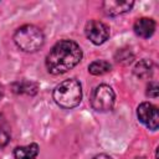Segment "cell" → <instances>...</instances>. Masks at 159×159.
I'll return each mask as SVG.
<instances>
[{
    "label": "cell",
    "instance_id": "obj_13",
    "mask_svg": "<svg viewBox=\"0 0 159 159\" xmlns=\"http://www.w3.org/2000/svg\"><path fill=\"white\" fill-rule=\"evenodd\" d=\"M158 93H159V86L157 82H149L148 87H147V96L149 97H153V98H157L158 97Z\"/></svg>",
    "mask_w": 159,
    "mask_h": 159
},
{
    "label": "cell",
    "instance_id": "obj_5",
    "mask_svg": "<svg viewBox=\"0 0 159 159\" xmlns=\"http://www.w3.org/2000/svg\"><path fill=\"white\" fill-rule=\"evenodd\" d=\"M87 39L94 45H102L109 37V27L99 20H89L84 26Z\"/></svg>",
    "mask_w": 159,
    "mask_h": 159
},
{
    "label": "cell",
    "instance_id": "obj_14",
    "mask_svg": "<svg viewBox=\"0 0 159 159\" xmlns=\"http://www.w3.org/2000/svg\"><path fill=\"white\" fill-rule=\"evenodd\" d=\"M10 140V134L6 129L4 128H0V148L5 147Z\"/></svg>",
    "mask_w": 159,
    "mask_h": 159
},
{
    "label": "cell",
    "instance_id": "obj_10",
    "mask_svg": "<svg viewBox=\"0 0 159 159\" xmlns=\"http://www.w3.org/2000/svg\"><path fill=\"white\" fill-rule=\"evenodd\" d=\"M153 70H154L153 62H152L150 60L144 58V60L139 61V62L135 65L133 72H134V75H135L137 77H139V78H148V77L152 76Z\"/></svg>",
    "mask_w": 159,
    "mask_h": 159
},
{
    "label": "cell",
    "instance_id": "obj_11",
    "mask_svg": "<svg viewBox=\"0 0 159 159\" xmlns=\"http://www.w3.org/2000/svg\"><path fill=\"white\" fill-rule=\"evenodd\" d=\"M112 68L111 63L104 61V60H97V61H93L89 66H88V71L89 73L94 75V76H102L107 72H109Z\"/></svg>",
    "mask_w": 159,
    "mask_h": 159
},
{
    "label": "cell",
    "instance_id": "obj_7",
    "mask_svg": "<svg viewBox=\"0 0 159 159\" xmlns=\"http://www.w3.org/2000/svg\"><path fill=\"white\" fill-rule=\"evenodd\" d=\"M134 5L133 1H118V0H107L102 4L104 12L109 16H116L123 12H127Z\"/></svg>",
    "mask_w": 159,
    "mask_h": 159
},
{
    "label": "cell",
    "instance_id": "obj_3",
    "mask_svg": "<svg viewBox=\"0 0 159 159\" xmlns=\"http://www.w3.org/2000/svg\"><path fill=\"white\" fill-rule=\"evenodd\" d=\"M14 41L17 47L25 52H35L45 42L43 32L35 25H24L16 30Z\"/></svg>",
    "mask_w": 159,
    "mask_h": 159
},
{
    "label": "cell",
    "instance_id": "obj_12",
    "mask_svg": "<svg viewBox=\"0 0 159 159\" xmlns=\"http://www.w3.org/2000/svg\"><path fill=\"white\" fill-rule=\"evenodd\" d=\"M36 91H37V84L32 82H17L14 84V92L16 93L35 94Z\"/></svg>",
    "mask_w": 159,
    "mask_h": 159
},
{
    "label": "cell",
    "instance_id": "obj_15",
    "mask_svg": "<svg viewBox=\"0 0 159 159\" xmlns=\"http://www.w3.org/2000/svg\"><path fill=\"white\" fill-rule=\"evenodd\" d=\"M93 159H112L109 155H107V154H98V155H96Z\"/></svg>",
    "mask_w": 159,
    "mask_h": 159
},
{
    "label": "cell",
    "instance_id": "obj_1",
    "mask_svg": "<svg viewBox=\"0 0 159 159\" xmlns=\"http://www.w3.org/2000/svg\"><path fill=\"white\" fill-rule=\"evenodd\" d=\"M82 58L81 47L71 40L58 41L46 56L47 71L52 75H62L73 68Z\"/></svg>",
    "mask_w": 159,
    "mask_h": 159
},
{
    "label": "cell",
    "instance_id": "obj_9",
    "mask_svg": "<svg viewBox=\"0 0 159 159\" xmlns=\"http://www.w3.org/2000/svg\"><path fill=\"white\" fill-rule=\"evenodd\" d=\"M39 154V145L36 143L17 147L14 150V159H35Z\"/></svg>",
    "mask_w": 159,
    "mask_h": 159
},
{
    "label": "cell",
    "instance_id": "obj_2",
    "mask_svg": "<svg viewBox=\"0 0 159 159\" xmlns=\"http://www.w3.org/2000/svg\"><path fill=\"white\" fill-rule=\"evenodd\" d=\"M53 99L62 108H73L78 106L82 99L81 83L75 78L61 82L53 89Z\"/></svg>",
    "mask_w": 159,
    "mask_h": 159
},
{
    "label": "cell",
    "instance_id": "obj_4",
    "mask_svg": "<svg viewBox=\"0 0 159 159\" xmlns=\"http://www.w3.org/2000/svg\"><path fill=\"white\" fill-rule=\"evenodd\" d=\"M116 94L112 89V87L107 84H99L94 88L92 97H91V104L93 109L98 112H107L111 111L114 106Z\"/></svg>",
    "mask_w": 159,
    "mask_h": 159
},
{
    "label": "cell",
    "instance_id": "obj_17",
    "mask_svg": "<svg viewBox=\"0 0 159 159\" xmlns=\"http://www.w3.org/2000/svg\"><path fill=\"white\" fill-rule=\"evenodd\" d=\"M134 159H147V158H144V157H137V158H134Z\"/></svg>",
    "mask_w": 159,
    "mask_h": 159
},
{
    "label": "cell",
    "instance_id": "obj_16",
    "mask_svg": "<svg viewBox=\"0 0 159 159\" xmlns=\"http://www.w3.org/2000/svg\"><path fill=\"white\" fill-rule=\"evenodd\" d=\"M4 96V88H2V86H0V98Z\"/></svg>",
    "mask_w": 159,
    "mask_h": 159
},
{
    "label": "cell",
    "instance_id": "obj_6",
    "mask_svg": "<svg viewBox=\"0 0 159 159\" xmlns=\"http://www.w3.org/2000/svg\"><path fill=\"white\" fill-rule=\"evenodd\" d=\"M137 116L138 119L145 124L149 129L152 130H157L158 125H159V113H158V108L149 103V102H143L139 104L138 109H137Z\"/></svg>",
    "mask_w": 159,
    "mask_h": 159
},
{
    "label": "cell",
    "instance_id": "obj_8",
    "mask_svg": "<svg viewBox=\"0 0 159 159\" xmlns=\"http://www.w3.org/2000/svg\"><path fill=\"white\" fill-rule=\"evenodd\" d=\"M134 32L143 37V39H148L150 37L154 31H155V22L153 19L149 17H140L134 22Z\"/></svg>",
    "mask_w": 159,
    "mask_h": 159
}]
</instances>
